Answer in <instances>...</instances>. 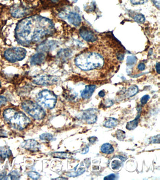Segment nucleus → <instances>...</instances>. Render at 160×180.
<instances>
[{
	"mask_svg": "<svg viewBox=\"0 0 160 180\" xmlns=\"http://www.w3.org/2000/svg\"><path fill=\"white\" fill-rule=\"evenodd\" d=\"M52 20L39 15H34L23 19L15 28L16 42L24 47H29L40 42L55 32Z\"/></svg>",
	"mask_w": 160,
	"mask_h": 180,
	"instance_id": "obj_1",
	"label": "nucleus"
},
{
	"mask_svg": "<svg viewBox=\"0 0 160 180\" xmlns=\"http://www.w3.org/2000/svg\"><path fill=\"white\" fill-rule=\"evenodd\" d=\"M75 63L81 70L87 71L102 68L104 64V60L97 53L87 52L78 55L75 59Z\"/></svg>",
	"mask_w": 160,
	"mask_h": 180,
	"instance_id": "obj_2",
	"label": "nucleus"
},
{
	"mask_svg": "<svg viewBox=\"0 0 160 180\" xmlns=\"http://www.w3.org/2000/svg\"><path fill=\"white\" fill-rule=\"evenodd\" d=\"M4 119L9 125L15 129L22 131L31 123L30 118L24 113L14 108H7L3 113Z\"/></svg>",
	"mask_w": 160,
	"mask_h": 180,
	"instance_id": "obj_3",
	"label": "nucleus"
},
{
	"mask_svg": "<svg viewBox=\"0 0 160 180\" xmlns=\"http://www.w3.org/2000/svg\"><path fill=\"white\" fill-rule=\"evenodd\" d=\"M21 106L24 111L34 119L42 120L46 116V112L42 107L32 101H25Z\"/></svg>",
	"mask_w": 160,
	"mask_h": 180,
	"instance_id": "obj_4",
	"label": "nucleus"
},
{
	"mask_svg": "<svg viewBox=\"0 0 160 180\" xmlns=\"http://www.w3.org/2000/svg\"><path fill=\"white\" fill-rule=\"evenodd\" d=\"M27 54L25 49L21 47H14L7 49L4 53L5 59L11 63L22 61Z\"/></svg>",
	"mask_w": 160,
	"mask_h": 180,
	"instance_id": "obj_5",
	"label": "nucleus"
},
{
	"mask_svg": "<svg viewBox=\"0 0 160 180\" xmlns=\"http://www.w3.org/2000/svg\"><path fill=\"white\" fill-rule=\"evenodd\" d=\"M37 101L46 108L52 109L56 105L57 97L52 91L44 90L38 93Z\"/></svg>",
	"mask_w": 160,
	"mask_h": 180,
	"instance_id": "obj_6",
	"label": "nucleus"
},
{
	"mask_svg": "<svg viewBox=\"0 0 160 180\" xmlns=\"http://www.w3.org/2000/svg\"><path fill=\"white\" fill-rule=\"evenodd\" d=\"M58 80V78L55 76L42 75L34 77L32 79V82L37 86H49L54 85Z\"/></svg>",
	"mask_w": 160,
	"mask_h": 180,
	"instance_id": "obj_7",
	"label": "nucleus"
},
{
	"mask_svg": "<svg viewBox=\"0 0 160 180\" xmlns=\"http://www.w3.org/2000/svg\"><path fill=\"white\" fill-rule=\"evenodd\" d=\"M28 9L23 5L16 4L10 8V12L11 16L14 18H22L29 14Z\"/></svg>",
	"mask_w": 160,
	"mask_h": 180,
	"instance_id": "obj_8",
	"label": "nucleus"
},
{
	"mask_svg": "<svg viewBox=\"0 0 160 180\" xmlns=\"http://www.w3.org/2000/svg\"><path fill=\"white\" fill-rule=\"evenodd\" d=\"M21 146L22 148L31 152H37L41 148L40 144L34 139H28L23 142Z\"/></svg>",
	"mask_w": 160,
	"mask_h": 180,
	"instance_id": "obj_9",
	"label": "nucleus"
},
{
	"mask_svg": "<svg viewBox=\"0 0 160 180\" xmlns=\"http://www.w3.org/2000/svg\"><path fill=\"white\" fill-rule=\"evenodd\" d=\"M57 43L55 41H44L38 46L36 50L40 52H49L56 47Z\"/></svg>",
	"mask_w": 160,
	"mask_h": 180,
	"instance_id": "obj_10",
	"label": "nucleus"
},
{
	"mask_svg": "<svg viewBox=\"0 0 160 180\" xmlns=\"http://www.w3.org/2000/svg\"><path fill=\"white\" fill-rule=\"evenodd\" d=\"M80 34L81 37L87 42H94L97 40L96 37L93 32L85 28L81 29Z\"/></svg>",
	"mask_w": 160,
	"mask_h": 180,
	"instance_id": "obj_11",
	"label": "nucleus"
},
{
	"mask_svg": "<svg viewBox=\"0 0 160 180\" xmlns=\"http://www.w3.org/2000/svg\"><path fill=\"white\" fill-rule=\"evenodd\" d=\"M45 55L44 53L38 52L32 56L30 59V64L32 65H37L42 64L45 61Z\"/></svg>",
	"mask_w": 160,
	"mask_h": 180,
	"instance_id": "obj_12",
	"label": "nucleus"
},
{
	"mask_svg": "<svg viewBox=\"0 0 160 180\" xmlns=\"http://www.w3.org/2000/svg\"><path fill=\"white\" fill-rule=\"evenodd\" d=\"M69 22L75 26H78L81 23V18L79 14L76 13H70L68 16Z\"/></svg>",
	"mask_w": 160,
	"mask_h": 180,
	"instance_id": "obj_13",
	"label": "nucleus"
},
{
	"mask_svg": "<svg viewBox=\"0 0 160 180\" xmlns=\"http://www.w3.org/2000/svg\"><path fill=\"white\" fill-rule=\"evenodd\" d=\"M95 89L96 86L95 85H89L86 86L85 89L81 92V97L85 99L90 98L92 96Z\"/></svg>",
	"mask_w": 160,
	"mask_h": 180,
	"instance_id": "obj_14",
	"label": "nucleus"
},
{
	"mask_svg": "<svg viewBox=\"0 0 160 180\" xmlns=\"http://www.w3.org/2000/svg\"><path fill=\"white\" fill-rule=\"evenodd\" d=\"M118 123H119V121L118 120L114 118L109 117L105 120L104 123H103V125L107 128H112L117 125Z\"/></svg>",
	"mask_w": 160,
	"mask_h": 180,
	"instance_id": "obj_15",
	"label": "nucleus"
},
{
	"mask_svg": "<svg viewBox=\"0 0 160 180\" xmlns=\"http://www.w3.org/2000/svg\"><path fill=\"white\" fill-rule=\"evenodd\" d=\"M139 111V114L138 116H137L135 119L133 120L128 122L127 123L126 125V128L128 130H133L135 129L138 125V122H139V117H140V111Z\"/></svg>",
	"mask_w": 160,
	"mask_h": 180,
	"instance_id": "obj_16",
	"label": "nucleus"
},
{
	"mask_svg": "<svg viewBox=\"0 0 160 180\" xmlns=\"http://www.w3.org/2000/svg\"><path fill=\"white\" fill-rule=\"evenodd\" d=\"M12 155V152L8 146L1 147L0 148V156L3 159H6Z\"/></svg>",
	"mask_w": 160,
	"mask_h": 180,
	"instance_id": "obj_17",
	"label": "nucleus"
},
{
	"mask_svg": "<svg viewBox=\"0 0 160 180\" xmlns=\"http://www.w3.org/2000/svg\"><path fill=\"white\" fill-rule=\"evenodd\" d=\"M101 152L105 154H111L114 152V149L111 144L109 143H105L102 145L101 148Z\"/></svg>",
	"mask_w": 160,
	"mask_h": 180,
	"instance_id": "obj_18",
	"label": "nucleus"
},
{
	"mask_svg": "<svg viewBox=\"0 0 160 180\" xmlns=\"http://www.w3.org/2000/svg\"><path fill=\"white\" fill-rule=\"evenodd\" d=\"M71 56V51L69 50H61L58 53L57 56L61 60H66L67 58Z\"/></svg>",
	"mask_w": 160,
	"mask_h": 180,
	"instance_id": "obj_19",
	"label": "nucleus"
},
{
	"mask_svg": "<svg viewBox=\"0 0 160 180\" xmlns=\"http://www.w3.org/2000/svg\"><path fill=\"white\" fill-rule=\"evenodd\" d=\"M85 119L87 123L92 124L97 120V116L93 113H87L85 114Z\"/></svg>",
	"mask_w": 160,
	"mask_h": 180,
	"instance_id": "obj_20",
	"label": "nucleus"
},
{
	"mask_svg": "<svg viewBox=\"0 0 160 180\" xmlns=\"http://www.w3.org/2000/svg\"><path fill=\"white\" fill-rule=\"evenodd\" d=\"M20 178V175L18 172L16 171H13L9 174L6 178V180L10 179V180H18Z\"/></svg>",
	"mask_w": 160,
	"mask_h": 180,
	"instance_id": "obj_21",
	"label": "nucleus"
},
{
	"mask_svg": "<svg viewBox=\"0 0 160 180\" xmlns=\"http://www.w3.org/2000/svg\"><path fill=\"white\" fill-rule=\"evenodd\" d=\"M54 158H61V159H65L68 158L69 157V154L66 153H62V152H56L53 153L51 154Z\"/></svg>",
	"mask_w": 160,
	"mask_h": 180,
	"instance_id": "obj_22",
	"label": "nucleus"
},
{
	"mask_svg": "<svg viewBox=\"0 0 160 180\" xmlns=\"http://www.w3.org/2000/svg\"><path fill=\"white\" fill-rule=\"evenodd\" d=\"M139 91L138 87L135 86H130L128 90V95L129 97H132L135 95Z\"/></svg>",
	"mask_w": 160,
	"mask_h": 180,
	"instance_id": "obj_23",
	"label": "nucleus"
},
{
	"mask_svg": "<svg viewBox=\"0 0 160 180\" xmlns=\"http://www.w3.org/2000/svg\"><path fill=\"white\" fill-rule=\"evenodd\" d=\"M40 138L42 140L45 141H50L52 140L53 139V137L52 135L49 133H44L40 136Z\"/></svg>",
	"mask_w": 160,
	"mask_h": 180,
	"instance_id": "obj_24",
	"label": "nucleus"
},
{
	"mask_svg": "<svg viewBox=\"0 0 160 180\" xmlns=\"http://www.w3.org/2000/svg\"><path fill=\"white\" fill-rule=\"evenodd\" d=\"M137 61V58L136 56H128L127 57L126 63L128 65L132 66L133 65H134L136 63Z\"/></svg>",
	"mask_w": 160,
	"mask_h": 180,
	"instance_id": "obj_25",
	"label": "nucleus"
},
{
	"mask_svg": "<svg viewBox=\"0 0 160 180\" xmlns=\"http://www.w3.org/2000/svg\"><path fill=\"white\" fill-rule=\"evenodd\" d=\"M122 163L118 160H113L111 163L112 168L114 170H118L122 166Z\"/></svg>",
	"mask_w": 160,
	"mask_h": 180,
	"instance_id": "obj_26",
	"label": "nucleus"
},
{
	"mask_svg": "<svg viewBox=\"0 0 160 180\" xmlns=\"http://www.w3.org/2000/svg\"><path fill=\"white\" fill-rule=\"evenodd\" d=\"M116 137L119 140H124L125 138V132L122 130H118L116 132Z\"/></svg>",
	"mask_w": 160,
	"mask_h": 180,
	"instance_id": "obj_27",
	"label": "nucleus"
},
{
	"mask_svg": "<svg viewBox=\"0 0 160 180\" xmlns=\"http://www.w3.org/2000/svg\"><path fill=\"white\" fill-rule=\"evenodd\" d=\"M134 19L136 22L142 24L145 21V18L144 15L142 14H138L134 18Z\"/></svg>",
	"mask_w": 160,
	"mask_h": 180,
	"instance_id": "obj_28",
	"label": "nucleus"
},
{
	"mask_svg": "<svg viewBox=\"0 0 160 180\" xmlns=\"http://www.w3.org/2000/svg\"><path fill=\"white\" fill-rule=\"evenodd\" d=\"M28 175L29 177L33 179H38L40 177V175L36 172L32 171L28 173Z\"/></svg>",
	"mask_w": 160,
	"mask_h": 180,
	"instance_id": "obj_29",
	"label": "nucleus"
},
{
	"mask_svg": "<svg viewBox=\"0 0 160 180\" xmlns=\"http://www.w3.org/2000/svg\"><path fill=\"white\" fill-rule=\"evenodd\" d=\"M84 171H85V169L84 168H80L76 172H74V173H71L70 175V176H71L72 177H77V176H78V175L83 174Z\"/></svg>",
	"mask_w": 160,
	"mask_h": 180,
	"instance_id": "obj_30",
	"label": "nucleus"
},
{
	"mask_svg": "<svg viewBox=\"0 0 160 180\" xmlns=\"http://www.w3.org/2000/svg\"><path fill=\"white\" fill-rule=\"evenodd\" d=\"M130 2L134 5H139L145 3L148 1V0H130Z\"/></svg>",
	"mask_w": 160,
	"mask_h": 180,
	"instance_id": "obj_31",
	"label": "nucleus"
},
{
	"mask_svg": "<svg viewBox=\"0 0 160 180\" xmlns=\"http://www.w3.org/2000/svg\"><path fill=\"white\" fill-rule=\"evenodd\" d=\"M150 97L148 95H146L142 97V98L140 99V102L141 103V104L145 105L147 103L148 101L149 100Z\"/></svg>",
	"mask_w": 160,
	"mask_h": 180,
	"instance_id": "obj_32",
	"label": "nucleus"
},
{
	"mask_svg": "<svg viewBox=\"0 0 160 180\" xmlns=\"http://www.w3.org/2000/svg\"><path fill=\"white\" fill-rule=\"evenodd\" d=\"M7 100L5 97L3 96H0V107L4 106L7 103Z\"/></svg>",
	"mask_w": 160,
	"mask_h": 180,
	"instance_id": "obj_33",
	"label": "nucleus"
},
{
	"mask_svg": "<svg viewBox=\"0 0 160 180\" xmlns=\"http://www.w3.org/2000/svg\"><path fill=\"white\" fill-rule=\"evenodd\" d=\"M155 138L153 137L152 140V142L153 143H159L160 142V135H158L157 136H155Z\"/></svg>",
	"mask_w": 160,
	"mask_h": 180,
	"instance_id": "obj_34",
	"label": "nucleus"
},
{
	"mask_svg": "<svg viewBox=\"0 0 160 180\" xmlns=\"http://www.w3.org/2000/svg\"><path fill=\"white\" fill-rule=\"evenodd\" d=\"M115 177L116 176L115 174H111L107 177H105L104 178V180H114L115 179Z\"/></svg>",
	"mask_w": 160,
	"mask_h": 180,
	"instance_id": "obj_35",
	"label": "nucleus"
},
{
	"mask_svg": "<svg viewBox=\"0 0 160 180\" xmlns=\"http://www.w3.org/2000/svg\"><path fill=\"white\" fill-rule=\"evenodd\" d=\"M6 173L4 171H1L0 172V180H6Z\"/></svg>",
	"mask_w": 160,
	"mask_h": 180,
	"instance_id": "obj_36",
	"label": "nucleus"
},
{
	"mask_svg": "<svg viewBox=\"0 0 160 180\" xmlns=\"http://www.w3.org/2000/svg\"><path fill=\"white\" fill-rule=\"evenodd\" d=\"M151 1L158 9H160V0H151Z\"/></svg>",
	"mask_w": 160,
	"mask_h": 180,
	"instance_id": "obj_37",
	"label": "nucleus"
},
{
	"mask_svg": "<svg viewBox=\"0 0 160 180\" xmlns=\"http://www.w3.org/2000/svg\"><path fill=\"white\" fill-rule=\"evenodd\" d=\"M145 65L144 64L141 63V64H139L138 65V68L139 70H144L145 69Z\"/></svg>",
	"mask_w": 160,
	"mask_h": 180,
	"instance_id": "obj_38",
	"label": "nucleus"
},
{
	"mask_svg": "<svg viewBox=\"0 0 160 180\" xmlns=\"http://www.w3.org/2000/svg\"><path fill=\"white\" fill-rule=\"evenodd\" d=\"M97 138L95 137H92L88 139V140L91 143H93L95 142L97 140Z\"/></svg>",
	"mask_w": 160,
	"mask_h": 180,
	"instance_id": "obj_39",
	"label": "nucleus"
},
{
	"mask_svg": "<svg viewBox=\"0 0 160 180\" xmlns=\"http://www.w3.org/2000/svg\"><path fill=\"white\" fill-rule=\"evenodd\" d=\"M156 70L158 73L160 74V63H157L156 64Z\"/></svg>",
	"mask_w": 160,
	"mask_h": 180,
	"instance_id": "obj_40",
	"label": "nucleus"
},
{
	"mask_svg": "<svg viewBox=\"0 0 160 180\" xmlns=\"http://www.w3.org/2000/svg\"><path fill=\"white\" fill-rule=\"evenodd\" d=\"M105 95V93L104 91H101L99 92V96L100 97H104Z\"/></svg>",
	"mask_w": 160,
	"mask_h": 180,
	"instance_id": "obj_41",
	"label": "nucleus"
},
{
	"mask_svg": "<svg viewBox=\"0 0 160 180\" xmlns=\"http://www.w3.org/2000/svg\"><path fill=\"white\" fill-rule=\"evenodd\" d=\"M106 105H107V107H109L110 106H112V105L113 104V103L111 101H107L106 102Z\"/></svg>",
	"mask_w": 160,
	"mask_h": 180,
	"instance_id": "obj_42",
	"label": "nucleus"
},
{
	"mask_svg": "<svg viewBox=\"0 0 160 180\" xmlns=\"http://www.w3.org/2000/svg\"><path fill=\"white\" fill-rule=\"evenodd\" d=\"M54 3H57V1H58L59 0H51Z\"/></svg>",
	"mask_w": 160,
	"mask_h": 180,
	"instance_id": "obj_43",
	"label": "nucleus"
},
{
	"mask_svg": "<svg viewBox=\"0 0 160 180\" xmlns=\"http://www.w3.org/2000/svg\"><path fill=\"white\" fill-rule=\"evenodd\" d=\"M1 88V82L0 81V89Z\"/></svg>",
	"mask_w": 160,
	"mask_h": 180,
	"instance_id": "obj_44",
	"label": "nucleus"
}]
</instances>
